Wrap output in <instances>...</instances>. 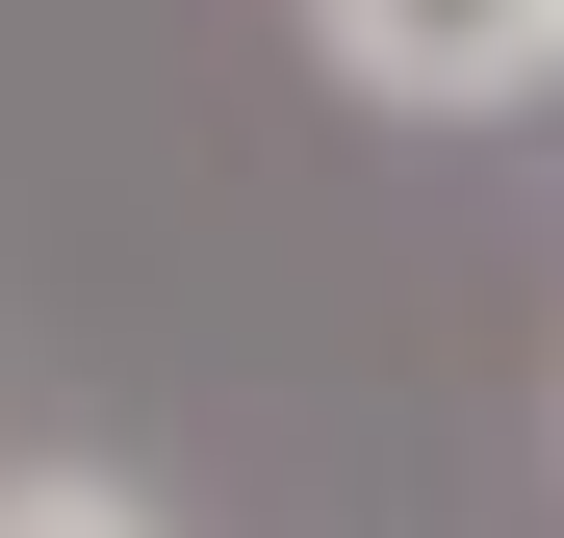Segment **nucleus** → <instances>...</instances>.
<instances>
[{
	"label": "nucleus",
	"instance_id": "obj_1",
	"mask_svg": "<svg viewBox=\"0 0 564 538\" xmlns=\"http://www.w3.org/2000/svg\"><path fill=\"white\" fill-rule=\"evenodd\" d=\"M308 52L359 103H411V129H488V103L564 77V0H308Z\"/></svg>",
	"mask_w": 564,
	"mask_h": 538
},
{
	"label": "nucleus",
	"instance_id": "obj_2",
	"mask_svg": "<svg viewBox=\"0 0 564 538\" xmlns=\"http://www.w3.org/2000/svg\"><path fill=\"white\" fill-rule=\"evenodd\" d=\"M0 538H180L129 462H0Z\"/></svg>",
	"mask_w": 564,
	"mask_h": 538
}]
</instances>
